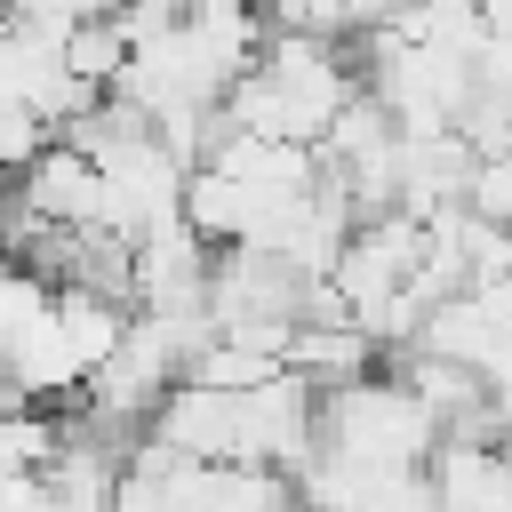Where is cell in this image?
Wrapping results in <instances>:
<instances>
[{
  "label": "cell",
  "mask_w": 512,
  "mask_h": 512,
  "mask_svg": "<svg viewBox=\"0 0 512 512\" xmlns=\"http://www.w3.org/2000/svg\"><path fill=\"white\" fill-rule=\"evenodd\" d=\"M64 64H72V80H88V88H112V80H120V64H128L120 8H104V16H80V24L64 32Z\"/></svg>",
  "instance_id": "6da1fadb"
},
{
  "label": "cell",
  "mask_w": 512,
  "mask_h": 512,
  "mask_svg": "<svg viewBox=\"0 0 512 512\" xmlns=\"http://www.w3.org/2000/svg\"><path fill=\"white\" fill-rule=\"evenodd\" d=\"M16 408H24V392H16V376H8V368H0V424H8V416H16Z\"/></svg>",
  "instance_id": "7a4b0ae2"
}]
</instances>
